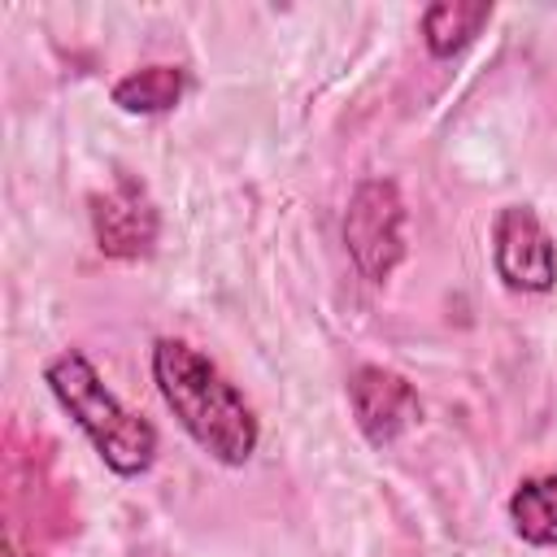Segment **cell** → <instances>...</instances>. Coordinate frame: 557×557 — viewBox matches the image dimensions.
I'll return each instance as SVG.
<instances>
[{
    "mask_svg": "<svg viewBox=\"0 0 557 557\" xmlns=\"http://www.w3.org/2000/svg\"><path fill=\"white\" fill-rule=\"evenodd\" d=\"M492 265L509 292H548L557 283V248L531 205H505L496 213Z\"/></svg>",
    "mask_w": 557,
    "mask_h": 557,
    "instance_id": "cell-4",
    "label": "cell"
},
{
    "mask_svg": "<svg viewBox=\"0 0 557 557\" xmlns=\"http://www.w3.org/2000/svg\"><path fill=\"white\" fill-rule=\"evenodd\" d=\"M44 383L57 396V405L74 418V426L91 440L100 461L117 479H139L157 461V426L139 413H131L100 379V370L83 352H61L44 366Z\"/></svg>",
    "mask_w": 557,
    "mask_h": 557,
    "instance_id": "cell-2",
    "label": "cell"
},
{
    "mask_svg": "<svg viewBox=\"0 0 557 557\" xmlns=\"http://www.w3.org/2000/svg\"><path fill=\"white\" fill-rule=\"evenodd\" d=\"M91 226L109 257H144L157 239V213L144 187H135L131 178L91 200Z\"/></svg>",
    "mask_w": 557,
    "mask_h": 557,
    "instance_id": "cell-6",
    "label": "cell"
},
{
    "mask_svg": "<svg viewBox=\"0 0 557 557\" xmlns=\"http://www.w3.org/2000/svg\"><path fill=\"white\" fill-rule=\"evenodd\" d=\"M513 531L535 548H557V470L531 474L509 496Z\"/></svg>",
    "mask_w": 557,
    "mask_h": 557,
    "instance_id": "cell-8",
    "label": "cell"
},
{
    "mask_svg": "<svg viewBox=\"0 0 557 557\" xmlns=\"http://www.w3.org/2000/svg\"><path fill=\"white\" fill-rule=\"evenodd\" d=\"M187 91V74L178 65H144V70H131L113 83V104L122 113H170Z\"/></svg>",
    "mask_w": 557,
    "mask_h": 557,
    "instance_id": "cell-9",
    "label": "cell"
},
{
    "mask_svg": "<svg viewBox=\"0 0 557 557\" xmlns=\"http://www.w3.org/2000/svg\"><path fill=\"white\" fill-rule=\"evenodd\" d=\"M344 244L361 278L387 283L405 261V200L392 178H366L344 209Z\"/></svg>",
    "mask_w": 557,
    "mask_h": 557,
    "instance_id": "cell-3",
    "label": "cell"
},
{
    "mask_svg": "<svg viewBox=\"0 0 557 557\" xmlns=\"http://www.w3.org/2000/svg\"><path fill=\"white\" fill-rule=\"evenodd\" d=\"M152 379L165 409L218 466H244L257 453L261 426L252 405L200 348L161 335L152 344Z\"/></svg>",
    "mask_w": 557,
    "mask_h": 557,
    "instance_id": "cell-1",
    "label": "cell"
},
{
    "mask_svg": "<svg viewBox=\"0 0 557 557\" xmlns=\"http://www.w3.org/2000/svg\"><path fill=\"white\" fill-rule=\"evenodd\" d=\"M348 409H352L357 431L374 448L400 440L409 426L422 422V400L413 383L387 366H357L348 374Z\"/></svg>",
    "mask_w": 557,
    "mask_h": 557,
    "instance_id": "cell-5",
    "label": "cell"
},
{
    "mask_svg": "<svg viewBox=\"0 0 557 557\" xmlns=\"http://www.w3.org/2000/svg\"><path fill=\"white\" fill-rule=\"evenodd\" d=\"M487 17H492L487 0H435L422 13V44L431 57L448 61L466 44H474V35L487 26Z\"/></svg>",
    "mask_w": 557,
    "mask_h": 557,
    "instance_id": "cell-7",
    "label": "cell"
}]
</instances>
